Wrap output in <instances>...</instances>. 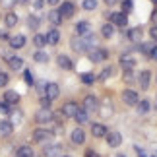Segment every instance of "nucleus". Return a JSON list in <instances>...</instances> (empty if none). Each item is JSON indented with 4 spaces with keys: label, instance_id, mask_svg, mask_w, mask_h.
Returning <instances> with one entry per match:
<instances>
[{
    "label": "nucleus",
    "instance_id": "f257e3e1",
    "mask_svg": "<svg viewBox=\"0 0 157 157\" xmlns=\"http://www.w3.org/2000/svg\"><path fill=\"white\" fill-rule=\"evenodd\" d=\"M52 136H54V132L49 130V128H35L33 134H31L33 142H37V144H47V142H51Z\"/></svg>",
    "mask_w": 157,
    "mask_h": 157
},
{
    "label": "nucleus",
    "instance_id": "f03ea898",
    "mask_svg": "<svg viewBox=\"0 0 157 157\" xmlns=\"http://www.w3.org/2000/svg\"><path fill=\"white\" fill-rule=\"evenodd\" d=\"M120 99H122V103L126 107H136L138 103H140V95H138V91H136V89H130V87L122 91Z\"/></svg>",
    "mask_w": 157,
    "mask_h": 157
},
{
    "label": "nucleus",
    "instance_id": "7ed1b4c3",
    "mask_svg": "<svg viewBox=\"0 0 157 157\" xmlns=\"http://www.w3.org/2000/svg\"><path fill=\"white\" fill-rule=\"evenodd\" d=\"M82 107L86 109L89 114H93V113H99V107L101 105H99V99L95 97V95H86V97H83Z\"/></svg>",
    "mask_w": 157,
    "mask_h": 157
},
{
    "label": "nucleus",
    "instance_id": "20e7f679",
    "mask_svg": "<svg viewBox=\"0 0 157 157\" xmlns=\"http://www.w3.org/2000/svg\"><path fill=\"white\" fill-rule=\"evenodd\" d=\"M87 56H89V60L91 62H103V60H107L109 58V52L105 51V49H99V47H93V49H89L87 51Z\"/></svg>",
    "mask_w": 157,
    "mask_h": 157
},
{
    "label": "nucleus",
    "instance_id": "39448f33",
    "mask_svg": "<svg viewBox=\"0 0 157 157\" xmlns=\"http://www.w3.org/2000/svg\"><path fill=\"white\" fill-rule=\"evenodd\" d=\"M70 47L74 49V52H87L89 49H91V47H89V45L86 43V39H83L82 35H78V37H72Z\"/></svg>",
    "mask_w": 157,
    "mask_h": 157
},
{
    "label": "nucleus",
    "instance_id": "423d86ee",
    "mask_svg": "<svg viewBox=\"0 0 157 157\" xmlns=\"http://www.w3.org/2000/svg\"><path fill=\"white\" fill-rule=\"evenodd\" d=\"M35 122L37 124H49L52 122V111L51 109H43L41 107L37 113H35Z\"/></svg>",
    "mask_w": 157,
    "mask_h": 157
},
{
    "label": "nucleus",
    "instance_id": "0eeeda50",
    "mask_svg": "<svg viewBox=\"0 0 157 157\" xmlns=\"http://www.w3.org/2000/svg\"><path fill=\"white\" fill-rule=\"evenodd\" d=\"M118 64H120V68H122V70H134L136 68V58L132 56L130 52H124V54H120Z\"/></svg>",
    "mask_w": 157,
    "mask_h": 157
},
{
    "label": "nucleus",
    "instance_id": "6e6552de",
    "mask_svg": "<svg viewBox=\"0 0 157 157\" xmlns=\"http://www.w3.org/2000/svg\"><path fill=\"white\" fill-rule=\"evenodd\" d=\"M109 20L114 27H126V23H128V16L124 14V12H113L111 16H109Z\"/></svg>",
    "mask_w": 157,
    "mask_h": 157
},
{
    "label": "nucleus",
    "instance_id": "1a4fd4ad",
    "mask_svg": "<svg viewBox=\"0 0 157 157\" xmlns=\"http://www.w3.org/2000/svg\"><path fill=\"white\" fill-rule=\"evenodd\" d=\"M78 111H80V105H78L76 101H66V103L62 105V114L66 118H74Z\"/></svg>",
    "mask_w": 157,
    "mask_h": 157
},
{
    "label": "nucleus",
    "instance_id": "9d476101",
    "mask_svg": "<svg viewBox=\"0 0 157 157\" xmlns=\"http://www.w3.org/2000/svg\"><path fill=\"white\" fill-rule=\"evenodd\" d=\"M70 140L74 146H83V142H86V132H83L82 126H78V128H74L70 132Z\"/></svg>",
    "mask_w": 157,
    "mask_h": 157
},
{
    "label": "nucleus",
    "instance_id": "9b49d317",
    "mask_svg": "<svg viewBox=\"0 0 157 157\" xmlns=\"http://www.w3.org/2000/svg\"><path fill=\"white\" fill-rule=\"evenodd\" d=\"M105 140L109 144V147H118L120 144H122V134L117 130H109V134L105 136Z\"/></svg>",
    "mask_w": 157,
    "mask_h": 157
},
{
    "label": "nucleus",
    "instance_id": "f8f14e48",
    "mask_svg": "<svg viewBox=\"0 0 157 157\" xmlns=\"http://www.w3.org/2000/svg\"><path fill=\"white\" fill-rule=\"evenodd\" d=\"M58 95H60V87H58V83H54V82H47L45 97H49L51 101H54V99H58Z\"/></svg>",
    "mask_w": 157,
    "mask_h": 157
},
{
    "label": "nucleus",
    "instance_id": "ddd939ff",
    "mask_svg": "<svg viewBox=\"0 0 157 157\" xmlns=\"http://www.w3.org/2000/svg\"><path fill=\"white\" fill-rule=\"evenodd\" d=\"M2 101H4V103H8L10 107H14V105L20 103V93L14 91V89H6L4 95H2Z\"/></svg>",
    "mask_w": 157,
    "mask_h": 157
},
{
    "label": "nucleus",
    "instance_id": "4468645a",
    "mask_svg": "<svg viewBox=\"0 0 157 157\" xmlns=\"http://www.w3.org/2000/svg\"><path fill=\"white\" fill-rule=\"evenodd\" d=\"M138 83H140V89H149V83H151V72L149 70H142L138 74Z\"/></svg>",
    "mask_w": 157,
    "mask_h": 157
},
{
    "label": "nucleus",
    "instance_id": "2eb2a0df",
    "mask_svg": "<svg viewBox=\"0 0 157 157\" xmlns=\"http://www.w3.org/2000/svg\"><path fill=\"white\" fill-rule=\"evenodd\" d=\"M58 10H60V14H62V17L66 20V17H72V16L76 14V4L68 0V2H62V4H60Z\"/></svg>",
    "mask_w": 157,
    "mask_h": 157
},
{
    "label": "nucleus",
    "instance_id": "dca6fc26",
    "mask_svg": "<svg viewBox=\"0 0 157 157\" xmlns=\"http://www.w3.org/2000/svg\"><path fill=\"white\" fill-rule=\"evenodd\" d=\"M109 134V128L105 124H101V122H93L91 124V136L93 138H105Z\"/></svg>",
    "mask_w": 157,
    "mask_h": 157
},
{
    "label": "nucleus",
    "instance_id": "f3484780",
    "mask_svg": "<svg viewBox=\"0 0 157 157\" xmlns=\"http://www.w3.org/2000/svg\"><path fill=\"white\" fill-rule=\"evenodd\" d=\"M14 134V124L10 120H0V138H10Z\"/></svg>",
    "mask_w": 157,
    "mask_h": 157
},
{
    "label": "nucleus",
    "instance_id": "a211bd4d",
    "mask_svg": "<svg viewBox=\"0 0 157 157\" xmlns=\"http://www.w3.org/2000/svg\"><path fill=\"white\" fill-rule=\"evenodd\" d=\"M56 64H58L60 70H72V68H74V62L70 60L68 54H58V56H56Z\"/></svg>",
    "mask_w": 157,
    "mask_h": 157
},
{
    "label": "nucleus",
    "instance_id": "6ab92c4d",
    "mask_svg": "<svg viewBox=\"0 0 157 157\" xmlns=\"http://www.w3.org/2000/svg\"><path fill=\"white\" fill-rule=\"evenodd\" d=\"M25 43H27V39H25V35H21V33L10 37V47L12 49H21V47H25Z\"/></svg>",
    "mask_w": 157,
    "mask_h": 157
},
{
    "label": "nucleus",
    "instance_id": "aec40b11",
    "mask_svg": "<svg viewBox=\"0 0 157 157\" xmlns=\"http://www.w3.org/2000/svg\"><path fill=\"white\" fill-rule=\"evenodd\" d=\"M60 151H62V146L60 144H52V146H45L43 155L45 157H60Z\"/></svg>",
    "mask_w": 157,
    "mask_h": 157
},
{
    "label": "nucleus",
    "instance_id": "412c9836",
    "mask_svg": "<svg viewBox=\"0 0 157 157\" xmlns=\"http://www.w3.org/2000/svg\"><path fill=\"white\" fill-rule=\"evenodd\" d=\"M17 21H20V17H17L14 12H8V14L4 16V25H6V29L16 27V25H17Z\"/></svg>",
    "mask_w": 157,
    "mask_h": 157
},
{
    "label": "nucleus",
    "instance_id": "4be33fe9",
    "mask_svg": "<svg viewBox=\"0 0 157 157\" xmlns=\"http://www.w3.org/2000/svg\"><path fill=\"white\" fill-rule=\"evenodd\" d=\"M6 62H8V68L10 70H21L23 68V58L21 56H16V54H14V56H12L10 60H6Z\"/></svg>",
    "mask_w": 157,
    "mask_h": 157
},
{
    "label": "nucleus",
    "instance_id": "5701e85b",
    "mask_svg": "<svg viewBox=\"0 0 157 157\" xmlns=\"http://www.w3.org/2000/svg\"><path fill=\"white\" fill-rule=\"evenodd\" d=\"M62 14H60V10H51L49 12V21H51V25L52 27H56V25H60L62 23Z\"/></svg>",
    "mask_w": 157,
    "mask_h": 157
},
{
    "label": "nucleus",
    "instance_id": "b1692460",
    "mask_svg": "<svg viewBox=\"0 0 157 157\" xmlns=\"http://www.w3.org/2000/svg\"><path fill=\"white\" fill-rule=\"evenodd\" d=\"M58 41H60V31L56 27H51V31L47 33V43L49 45H58Z\"/></svg>",
    "mask_w": 157,
    "mask_h": 157
},
{
    "label": "nucleus",
    "instance_id": "393cba45",
    "mask_svg": "<svg viewBox=\"0 0 157 157\" xmlns=\"http://www.w3.org/2000/svg\"><path fill=\"white\" fill-rule=\"evenodd\" d=\"M89 31H91V25H89L87 20L78 21V25H76V33H78V35H87Z\"/></svg>",
    "mask_w": 157,
    "mask_h": 157
},
{
    "label": "nucleus",
    "instance_id": "a878e982",
    "mask_svg": "<svg viewBox=\"0 0 157 157\" xmlns=\"http://www.w3.org/2000/svg\"><path fill=\"white\" fill-rule=\"evenodd\" d=\"M74 120H76V122L80 124V126H82V124H86L87 120H89V113H87V111H86V109H83V107H80V111L76 113Z\"/></svg>",
    "mask_w": 157,
    "mask_h": 157
},
{
    "label": "nucleus",
    "instance_id": "bb28decb",
    "mask_svg": "<svg viewBox=\"0 0 157 157\" xmlns=\"http://www.w3.org/2000/svg\"><path fill=\"white\" fill-rule=\"evenodd\" d=\"M149 109H151V103H149L147 99H140V103L136 105L138 114H147V113H149Z\"/></svg>",
    "mask_w": 157,
    "mask_h": 157
},
{
    "label": "nucleus",
    "instance_id": "cd10ccee",
    "mask_svg": "<svg viewBox=\"0 0 157 157\" xmlns=\"http://www.w3.org/2000/svg\"><path fill=\"white\" fill-rule=\"evenodd\" d=\"M16 157H35L31 146H20L16 149Z\"/></svg>",
    "mask_w": 157,
    "mask_h": 157
},
{
    "label": "nucleus",
    "instance_id": "c85d7f7f",
    "mask_svg": "<svg viewBox=\"0 0 157 157\" xmlns=\"http://www.w3.org/2000/svg\"><path fill=\"white\" fill-rule=\"evenodd\" d=\"M33 60H35V62H39V64H45V62H49V54H47L45 51L37 49V51L33 52Z\"/></svg>",
    "mask_w": 157,
    "mask_h": 157
},
{
    "label": "nucleus",
    "instance_id": "c756f323",
    "mask_svg": "<svg viewBox=\"0 0 157 157\" xmlns=\"http://www.w3.org/2000/svg\"><path fill=\"white\" fill-rule=\"evenodd\" d=\"M101 35H103L105 39H111V37H114V25H113L111 21H109V23H105V25L101 27Z\"/></svg>",
    "mask_w": 157,
    "mask_h": 157
},
{
    "label": "nucleus",
    "instance_id": "7c9ffc66",
    "mask_svg": "<svg viewBox=\"0 0 157 157\" xmlns=\"http://www.w3.org/2000/svg\"><path fill=\"white\" fill-rule=\"evenodd\" d=\"M33 45L37 47V49H41V47H45L47 45V35H43V33H35L33 35Z\"/></svg>",
    "mask_w": 157,
    "mask_h": 157
},
{
    "label": "nucleus",
    "instance_id": "2f4dec72",
    "mask_svg": "<svg viewBox=\"0 0 157 157\" xmlns=\"http://www.w3.org/2000/svg\"><path fill=\"white\" fill-rule=\"evenodd\" d=\"M113 74H114V68H113V66H107V68L101 70V74L97 76V80H99V82H105V80H109Z\"/></svg>",
    "mask_w": 157,
    "mask_h": 157
},
{
    "label": "nucleus",
    "instance_id": "473e14b6",
    "mask_svg": "<svg viewBox=\"0 0 157 157\" xmlns=\"http://www.w3.org/2000/svg\"><path fill=\"white\" fill-rule=\"evenodd\" d=\"M80 80H82V83H86V86H93L95 80H97V76H93L91 72H86V74L80 76Z\"/></svg>",
    "mask_w": 157,
    "mask_h": 157
},
{
    "label": "nucleus",
    "instance_id": "72a5a7b5",
    "mask_svg": "<svg viewBox=\"0 0 157 157\" xmlns=\"http://www.w3.org/2000/svg\"><path fill=\"white\" fill-rule=\"evenodd\" d=\"M140 37H142V27H134V29H130V31H128V39L134 41V43H138Z\"/></svg>",
    "mask_w": 157,
    "mask_h": 157
},
{
    "label": "nucleus",
    "instance_id": "f704fd0d",
    "mask_svg": "<svg viewBox=\"0 0 157 157\" xmlns=\"http://www.w3.org/2000/svg\"><path fill=\"white\" fill-rule=\"evenodd\" d=\"M27 25H29V29L37 31V29H39V25H41V20H39L37 16H29V17H27Z\"/></svg>",
    "mask_w": 157,
    "mask_h": 157
},
{
    "label": "nucleus",
    "instance_id": "c9c22d12",
    "mask_svg": "<svg viewBox=\"0 0 157 157\" xmlns=\"http://www.w3.org/2000/svg\"><path fill=\"white\" fill-rule=\"evenodd\" d=\"M82 8H83V10H87V12L95 10V8H97V0H83Z\"/></svg>",
    "mask_w": 157,
    "mask_h": 157
},
{
    "label": "nucleus",
    "instance_id": "e433bc0d",
    "mask_svg": "<svg viewBox=\"0 0 157 157\" xmlns=\"http://www.w3.org/2000/svg\"><path fill=\"white\" fill-rule=\"evenodd\" d=\"M151 49H153V45H151V43H142V45H140V51H142V54H146V56H149Z\"/></svg>",
    "mask_w": 157,
    "mask_h": 157
},
{
    "label": "nucleus",
    "instance_id": "4c0bfd02",
    "mask_svg": "<svg viewBox=\"0 0 157 157\" xmlns=\"http://www.w3.org/2000/svg\"><path fill=\"white\" fill-rule=\"evenodd\" d=\"M122 12L124 14H128V12H132V6H134V2H132V0H122Z\"/></svg>",
    "mask_w": 157,
    "mask_h": 157
},
{
    "label": "nucleus",
    "instance_id": "58836bf2",
    "mask_svg": "<svg viewBox=\"0 0 157 157\" xmlns=\"http://www.w3.org/2000/svg\"><path fill=\"white\" fill-rule=\"evenodd\" d=\"M10 82V76L6 74V72H0V87H6Z\"/></svg>",
    "mask_w": 157,
    "mask_h": 157
},
{
    "label": "nucleus",
    "instance_id": "ea45409f",
    "mask_svg": "<svg viewBox=\"0 0 157 157\" xmlns=\"http://www.w3.org/2000/svg\"><path fill=\"white\" fill-rule=\"evenodd\" d=\"M21 118H23V113H20V111H14V113H12V120H10V122H12V124H14V122H20Z\"/></svg>",
    "mask_w": 157,
    "mask_h": 157
},
{
    "label": "nucleus",
    "instance_id": "a19ab883",
    "mask_svg": "<svg viewBox=\"0 0 157 157\" xmlns=\"http://www.w3.org/2000/svg\"><path fill=\"white\" fill-rule=\"evenodd\" d=\"M39 103H41V107H43V109H51V103H52V101H51L49 97H45V95H43Z\"/></svg>",
    "mask_w": 157,
    "mask_h": 157
},
{
    "label": "nucleus",
    "instance_id": "79ce46f5",
    "mask_svg": "<svg viewBox=\"0 0 157 157\" xmlns=\"http://www.w3.org/2000/svg\"><path fill=\"white\" fill-rule=\"evenodd\" d=\"M132 80H134V72H132V70H124V82L130 83Z\"/></svg>",
    "mask_w": 157,
    "mask_h": 157
},
{
    "label": "nucleus",
    "instance_id": "37998d69",
    "mask_svg": "<svg viewBox=\"0 0 157 157\" xmlns=\"http://www.w3.org/2000/svg\"><path fill=\"white\" fill-rule=\"evenodd\" d=\"M23 78H25L27 86H33V78H31V72L29 70H23Z\"/></svg>",
    "mask_w": 157,
    "mask_h": 157
},
{
    "label": "nucleus",
    "instance_id": "c03bdc74",
    "mask_svg": "<svg viewBox=\"0 0 157 157\" xmlns=\"http://www.w3.org/2000/svg\"><path fill=\"white\" fill-rule=\"evenodd\" d=\"M149 37H151V41H157V25H153L149 29Z\"/></svg>",
    "mask_w": 157,
    "mask_h": 157
},
{
    "label": "nucleus",
    "instance_id": "a18cd8bd",
    "mask_svg": "<svg viewBox=\"0 0 157 157\" xmlns=\"http://www.w3.org/2000/svg\"><path fill=\"white\" fill-rule=\"evenodd\" d=\"M0 113H6V114H8V113H10V105L2 101V103H0Z\"/></svg>",
    "mask_w": 157,
    "mask_h": 157
},
{
    "label": "nucleus",
    "instance_id": "49530a36",
    "mask_svg": "<svg viewBox=\"0 0 157 157\" xmlns=\"http://www.w3.org/2000/svg\"><path fill=\"white\" fill-rule=\"evenodd\" d=\"M86 157H101L95 149H86Z\"/></svg>",
    "mask_w": 157,
    "mask_h": 157
},
{
    "label": "nucleus",
    "instance_id": "de8ad7c7",
    "mask_svg": "<svg viewBox=\"0 0 157 157\" xmlns=\"http://www.w3.org/2000/svg\"><path fill=\"white\" fill-rule=\"evenodd\" d=\"M147 58L157 60V45H153V49H151V52H149V56H147Z\"/></svg>",
    "mask_w": 157,
    "mask_h": 157
},
{
    "label": "nucleus",
    "instance_id": "09e8293b",
    "mask_svg": "<svg viewBox=\"0 0 157 157\" xmlns=\"http://www.w3.org/2000/svg\"><path fill=\"white\" fill-rule=\"evenodd\" d=\"M0 41H10V35H8V29H6V31H0Z\"/></svg>",
    "mask_w": 157,
    "mask_h": 157
},
{
    "label": "nucleus",
    "instance_id": "8fccbe9b",
    "mask_svg": "<svg viewBox=\"0 0 157 157\" xmlns=\"http://www.w3.org/2000/svg\"><path fill=\"white\" fill-rule=\"evenodd\" d=\"M35 8H37V10L43 8V0H35Z\"/></svg>",
    "mask_w": 157,
    "mask_h": 157
},
{
    "label": "nucleus",
    "instance_id": "3c124183",
    "mask_svg": "<svg viewBox=\"0 0 157 157\" xmlns=\"http://www.w3.org/2000/svg\"><path fill=\"white\" fill-rule=\"evenodd\" d=\"M117 2H118V0H105V4H109V6H114Z\"/></svg>",
    "mask_w": 157,
    "mask_h": 157
},
{
    "label": "nucleus",
    "instance_id": "603ef678",
    "mask_svg": "<svg viewBox=\"0 0 157 157\" xmlns=\"http://www.w3.org/2000/svg\"><path fill=\"white\" fill-rule=\"evenodd\" d=\"M49 4L51 6H56V4H60V0H49Z\"/></svg>",
    "mask_w": 157,
    "mask_h": 157
},
{
    "label": "nucleus",
    "instance_id": "864d4df0",
    "mask_svg": "<svg viewBox=\"0 0 157 157\" xmlns=\"http://www.w3.org/2000/svg\"><path fill=\"white\" fill-rule=\"evenodd\" d=\"M114 157H126L124 153H117V155H114Z\"/></svg>",
    "mask_w": 157,
    "mask_h": 157
},
{
    "label": "nucleus",
    "instance_id": "5fc2aeb1",
    "mask_svg": "<svg viewBox=\"0 0 157 157\" xmlns=\"http://www.w3.org/2000/svg\"><path fill=\"white\" fill-rule=\"evenodd\" d=\"M151 2H153V4H155V6H157V0H151Z\"/></svg>",
    "mask_w": 157,
    "mask_h": 157
},
{
    "label": "nucleus",
    "instance_id": "6e6d98bb",
    "mask_svg": "<svg viewBox=\"0 0 157 157\" xmlns=\"http://www.w3.org/2000/svg\"><path fill=\"white\" fill-rule=\"evenodd\" d=\"M60 157H70V155H60Z\"/></svg>",
    "mask_w": 157,
    "mask_h": 157
}]
</instances>
